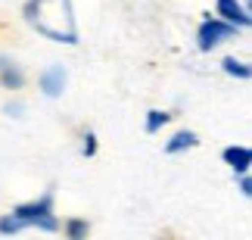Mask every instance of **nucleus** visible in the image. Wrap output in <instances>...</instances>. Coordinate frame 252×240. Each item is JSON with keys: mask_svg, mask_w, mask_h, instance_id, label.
Masks as SVG:
<instances>
[{"mask_svg": "<svg viewBox=\"0 0 252 240\" xmlns=\"http://www.w3.org/2000/svg\"><path fill=\"white\" fill-rule=\"evenodd\" d=\"M237 184H240V194H243V197H249V194H252V181H249L246 175H240Z\"/></svg>", "mask_w": 252, "mask_h": 240, "instance_id": "14", "label": "nucleus"}, {"mask_svg": "<svg viewBox=\"0 0 252 240\" xmlns=\"http://www.w3.org/2000/svg\"><path fill=\"white\" fill-rule=\"evenodd\" d=\"M13 215H16L25 228L34 225V228H41V231H60V218L53 215V190H47L41 200L19 203V206L13 209Z\"/></svg>", "mask_w": 252, "mask_h": 240, "instance_id": "2", "label": "nucleus"}, {"mask_svg": "<svg viewBox=\"0 0 252 240\" xmlns=\"http://www.w3.org/2000/svg\"><path fill=\"white\" fill-rule=\"evenodd\" d=\"M96 153V137L94 134H84V156H94Z\"/></svg>", "mask_w": 252, "mask_h": 240, "instance_id": "13", "label": "nucleus"}, {"mask_svg": "<svg viewBox=\"0 0 252 240\" xmlns=\"http://www.w3.org/2000/svg\"><path fill=\"white\" fill-rule=\"evenodd\" d=\"M63 88H65V69L63 66H50V69L41 75V91L47 97H60Z\"/></svg>", "mask_w": 252, "mask_h": 240, "instance_id": "6", "label": "nucleus"}, {"mask_svg": "<svg viewBox=\"0 0 252 240\" xmlns=\"http://www.w3.org/2000/svg\"><path fill=\"white\" fill-rule=\"evenodd\" d=\"M0 84H3V88H9V91H19V88L25 84L22 69H19L16 63H9L6 56H0Z\"/></svg>", "mask_w": 252, "mask_h": 240, "instance_id": "7", "label": "nucleus"}, {"mask_svg": "<svg viewBox=\"0 0 252 240\" xmlns=\"http://www.w3.org/2000/svg\"><path fill=\"white\" fill-rule=\"evenodd\" d=\"M218 19L221 22H227V25H234V28H249V13H246V6L240 3V0H218Z\"/></svg>", "mask_w": 252, "mask_h": 240, "instance_id": "4", "label": "nucleus"}, {"mask_svg": "<svg viewBox=\"0 0 252 240\" xmlns=\"http://www.w3.org/2000/svg\"><path fill=\"white\" fill-rule=\"evenodd\" d=\"M22 16L37 34L50 37L56 44H78V22H75L72 0H25Z\"/></svg>", "mask_w": 252, "mask_h": 240, "instance_id": "1", "label": "nucleus"}, {"mask_svg": "<svg viewBox=\"0 0 252 240\" xmlns=\"http://www.w3.org/2000/svg\"><path fill=\"white\" fill-rule=\"evenodd\" d=\"M221 66H224V72H227V75H234V78H243V81L252 75L249 66H246V63H240V60H234V56H227V60L221 63Z\"/></svg>", "mask_w": 252, "mask_h": 240, "instance_id": "10", "label": "nucleus"}, {"mask_svg": "<svg viewBox=\"0 0 252 240\" xmlns=\"http://www.w3.org/2000/svg\"><path fill=\"white\" fill-rule=\"evenodd\" d=\"M168 112H162V109H153V112H147V125H143V128H147V134H156L162 125H168Z\"/></svg>", "mask_w": 252, "mask_h": 240, "instance_id": "11", "label": "nucleus"}, {"mask_svg": "<svg viewBox=\"0 0 252 240\" xmlns=\"http://www.w3.org/2000/svg\"><path fill=\"white\" fill-rule=\"evenodd\" d=\"M22 222H19V218L13 215V212H9V215H3V218H0V234H19V231H22Z\"/></svg>", "mask_w": 252, "mask_h": 240, "instance_id": "12", "label": "nucleus"}, {"mask_svg": "<svg viewBox=\"0 0 252 240\" xmlns=\"http://www.w3.org/2000/svg\"><path fill=\"white\" fill-rule=\"evenodd\" d=\"M234 34H237L234 25L221 22V19H206V22L199 25V32H196V47L202 53H209V50H215L221 41H230Z\"/></svg>", "mask_w": 252, "mask_h": 240, "instance_id": "3", "label": "nucleus"}, {"mask_svg": "<svg viewBox=\"0 0 252 240\" xmlns=\"http://www.w3.org/2000/svg\"><path fill=\"white\" fill-rule=\"evenodd\" d=\"M87 234H91L87 218H69V222H65V237L69 240H87Z\"/></svg>", "mask_w": 252, "mask_h": 240, "instance_id": "9", "label": "nucleus"}, {"mask_svg": "<svg viewBox=\"0 0 252 240\" xmlns=\"http://www.w3.org/2000/svg\"><path fill=\"white\" fill-rule=\"evenodd\" d=\"M221 159H224L227 166L234 169V175H246L249 166H252V153H249V147H227L224 153H221Z\"/></svg>", "mask_w": 252, "mask_h": 240, "instance_id": "5", "label": "nucleus"}, {"mask_svg": "<svg viewBox=\"0 0 252 240\" xmlns=\"http://www.w3.org/2000/svg\"><path fill=\"white\" fill-rule=\"evenodd\" d=\"M196 143H199V137H196V134H193V131H178V134H174V137L165 143V153H168V156H174V153H184V150H193V147H196Z\"/></svg>", "mask_w": 252, "mask_h": 240, "instance_id": "8", "label": "nucleus"}]
</instances>
